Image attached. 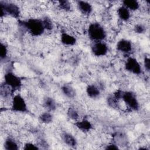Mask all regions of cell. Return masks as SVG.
<instances>
[{"instance_id":"cell-28","label":"cell","mask_w":150,"mask_h":150,"mask_svg":"<svg viewBox=\"0 0 150 150\" xmlns=\"http://www.w3.org/2000/svg\"><path fill=\"white\" fill-rule=\"evenodd\" d=\"M144 66L147 71L150 70V59L148 56H145L144 58Z\"/></svg>"},{"instance_id":"cell-21","label":"cell","mask_w":150,"mask_h":150,"mask_svg":"<svg viewBox=\"0 0 150 150\" xmlns=\"http://www.w3.org/2000/svg\"><path fill=\"white\" fill-rule=\"evenodd\" d=\"M67 115L70 119L74 121V122L79 120L80 117L78 111L74 107H70L69 108H68L67 110Z\"/></svg>"},{"instance_id":"cell-23","label":"cell","mask_w":150,"mask_h":150,"mask_svg":"<svg viewBox=\"0 0 150 150\" xmlns=\"http://www.w3.org/2000/svg\"><path fill=\"white\" fill-rule=\"evenodd\" d=\"M42 19L43 23L45 30H47V31L52 30L54 28V24L52 21L51 20V19L48 16H45Z\"/></svg>"},{"instance_id":"cell-14","label":"cell","mask_w":150,"mask_h":150,"mask_svg":"<svg viewBox=\"0 0 150 150\" xmlns=\"http://www.w3.org/2000/svg\"><path fill=\"white\" fill-rule=\"evenodd\" d=\"M62 139L63 142L69 147L75 148L77 145V141L76 138L71 134L68 132L63 133Z\"/></svg>"},{"instance_id":"cell-16","label":"cell","mask_w":150,"mask_h":150,"mask_svg":"<svg viewBox=\"0 0 150 150\" xmlns=\"http://www.w3.org/2000/svg\"><path fill=\"white\" fill-rule=\"evenodd\" d=\"M124 6L129 9L131 12H135L140 8V4L136 0H124L122 1Z\"/></svg>"},{"instance_id":"cell-11","label":"cell","mask_w":150,"mask_h":150,"mask_svg":"<svg viewBox=\"0 0 150 150\" xmlns=\"http://www.w3.org/2000/svg\"><path fill=\"white\" fill-rule=\"evenodd\" d=\"M76 2L77 7L81 14L88 16L93 12V7L90 2L85 1H78Z\"/></svg>"},{"instance_id":"cell-15","label":"cell","mask_w":150,"mask_h":150,"mask_svg":"<svg viewBox=\"0 0 150 150\" xmlns=\"http://www.w3.org/2000/svg\"><path fill=\"white\" fill-rule=\"evenodd\" d=\"M86 92L87 96L93 99L98 98L100 95V88L96 85L93 84H90L87 86Z\"/></svg>"},{"instance_id":"cell-29","label":"cell","mask_w":150,"mask_h":150,"mask_svg":"<svg viewBox=\"0 0 150 150\" xmlns=\"http://www.w3.org/2000/svg\"><path fill=\"white\" fill-rule=\"evenodd\" d=\"M105 149H119L120 148L118 147V145L116 144L115 142H110L107 145H105Z\"/></svg>"},{"instance_id":"cell-13","label":"cell","mask_w":150,"mask_h":150,"mask_svg":"<svg viewBox=\"0 0 150 150\" xmlns=\"http://www.w3.org/2000/svg\"><path fill=\"white\" fill-rule=\"evenodd\" d=\"M117 13L118 18L124 22H128L131 17V12L122 5L117 8Z\"/></svg>"},{"instance_id":"cell-3","label":"cell","mask_w":150,"mask_h":150,"mask_svg":"<svg viewBox=\"0 0 150 150\" xmlns=\"http://www.w3.org/2000/svg\"><path fill=\"white\" fill-rule=\"evenodd\" d=\"M4 84L8 87L13 93L19 90L22 86L21 78L12 71L6 72L4 76Z\"/></svg>"},{"instance_id":"cell-4","label":"cell","mask_w":150,"mask_h":150,"mask_svg":"<svg viewBox=\"0 0 150 150\" xmlns=\"http://www.w3.org/2000/svg\"><path fill=\"white\" fill-rule=\"evenodd\" d=\"M1 17L10 16L13 18H19L21 9L19 6L14 3L0 1Z\"/></svg>"},{"instance_id":"cell-10","label":"cell","mask_w":150,"mask_h":150,"mask_svg":"<svg viewBox=\"0 0 150 150\" xmlns=\"http://www.w3.org/2000/svg\"><path fill=\"white\" fill-rule=\"evenodd\" d=\"M60 40L62 44L66 46H73L77 43L76 38L66 32H61Z\"/></svg>"},{"instance_id":"cell-7","label":"cell","mask_w":150,"mask_h":150,"mask_svg":"<svg viewBox=\"0 0 150 150\" xmlns=\"http://www.w3.org/2000/svg\"><path fill=\"white\" fill-rule=\"evenodd\" d=\"M125 70L134 75L141 74L142 72V66L139 61L134 57L129 56L127 58L124 63Z\"/></svg>"},{"instance_id":"cell-18","label":"cell","mask_w":150,"mask_h":150,"mask_svg":"<svg viewBox=\"0 0 150 150\" xmlns=\"http://www.w3.org/2000/svg\"><path fill=\"white\" fill-rule=\"evenodd\" d=\"M62 93L69 98H73L76 96V92L75 89L69 84H64L61 87Z\"/></svg>"},{"instance_id":"cell-8","label":"cell","mask_w":150,"mask_h":150,"mask_svg":"<svg viewBox=\"0 0 150 150\" xmlns=\"http://www.w3.org/2000/svg\"><path fill=\"white\" fill-rule=\"evenodd\" d=\"M91 51L96 57H103L108 52V46L104 41L93 42L91 45Z\"/></svg>"},{"instance_id":"cell-6","label":"cell","mask_w":150,"mask_h":150,"mask_svg":"<svg viewBox=\"0 0 150 150\" xmlns=\"http://www.w3.org/2000/svg\"><path fill=\"white\" fill-rule=\"evenodd\" d=\"M121 100L131 111H137L139 109V103L136 94L131 91H124Z\"/></svg>"},{"instance_id":"cell-27","label":"cell","mask_w":150,"mask_h":150,"mask_svg":"<svg viewBox=\"0 0 150 150\" xmlns=\"http://www.w3.org/2000/svg\"><path fill=\"white\" fill-rule=\"evenodd\" d=\"M134 30L136 33L143 34L146 32V27L142 23H137L134 26Z\"/></svg>"},{"instance_id":"cell-12","label":"cell","mask_w":150,"mask_h":150,"mask_svg":"<svg viewBox=\"0 0 150 150\" xmlns=\"http://www.w3.org/2000/svg\"><path fill=\"white\" fill-rule=\"evenodd\" d=\"M74 125L80 131L87 132H89L93 128V125L90 121L87 118L79 120L74 122Z\"/></svg>"},{"instance_id":"cell-19","label":"cell","mask_w":150,"mask_h":150,"mask_svg":"<svg viewBox=\"0 0 150 150\" xmlns=\"http://www.w3.org/2000/svg\"><path fill=\"white\" fill-rule=\"evenodd\" d=\"M43 106L47 110V111L52 112L56 109L57 104L52 97H47L43 101Z\"/></svg>"},{"instance_id":"cell-1","label":"cell","mask_w":150,"mask_h":150,"mask_svg":"<svg viewBox=\"0 0 150 150\" xmlns=\"http://www.w3.org/2000/svg\"><path fill=\"white\" fill-rule=\"evenodd\" d=\"M20 23L33 37L40 36L46 31L42 19L30 18L26 20L21 21Z\"/></svg>"},{"instance_id":"cell-20","label":"cell","mask_w":150,"mask_h":150,"mask_svg":"<svg viewBox=\"0 0 150 150\" xmlns=\"http://www.w3.org/2000/svg\"><path fill=\"white\" fill-rule=\"evenodd\" d=\"M40 121L45 124H49L51 123L53 120V116L51 112L46 111L40 114L39 117Z\"/></svg>"},{"instance_id":"cell-5","label":"cell","mask_w":150,"mask_h":150,"mask_svg":"<svg viewBox=\"0 0 150 150\" xmlns=\"http://www.w3.org/2000/svg\"><path fill=\"white\" fill-rule=\"evenodd\" d=\"M11 109L15 112L25 113L28 111L26 101L23 96L18 93L13 96L11 100Z\"/></svg>"},{"instance_id":"cell-24","label":"cell","mask_w":150,"mask_h":150,"mask_svg":"<svg viewBox=\"0 0 150 150\" xmlns=\"http://www.w3.org/2000/svg\"><path fill=\"white\" fill-rule=\"evenodd\" d=\"M107 103L108 105L113 108H116L119 107V100L115 98L113 95L110 96L107 98Z\"/></svg>"},{"instance_id":"cell-2","label":"cell","mask_w":150,"mask_h":150,"mask_svg":"<svg viewBox=\"0 0 150 150\" xmlns=\"http://www.w3.org/2000/svg\"><path fill=\"white\" fill-rule=\"evenodd\" d=\"M86 32L88 38L93 42L104 41L107 36L106 30L98 22L90 23L87 28Z\"/></svg>"},{"instance_id":"cell-26","label":"cell","mask_w":150,"mask_h":150,"mask_svg":"<svg viewBox=\"0 0 150 150\" xmlns=\"http://www.w3.org/2000/svg\"><path fill=\"white\" fill-rule=\"evenodd\" d=\"M23 149L25 150H38L39 147L32 142H26L23 144Z\"/></svg>"},{"instance_id":"cell-17","label":"cell","mask_w":150,"mask_h":150,"mask_svg":"<svg viewBox=\"0 0 150 150\" xmlns=\"http://www.w3.org/2000/svg\"><path fill=\"white\" fill-rule=\"evenodd\" d=\"M4 148L6 150H18L19 149V145L15 139L8 137L4 141Z\"/></svg>"},{"instance_id":"cell-9","label":"cell","mask_w":150,"mask_h":150,"mask_svg":"<svg viewBox=\"0 0 150 150\" xmlns=\"http://www.w3.org/2000/svg\"><path fill=\"white\" fill-rule=\"evenodd\" d=\"M116 49L117 51L124 54H128L131 52L133 46L131 41L128 39L122 38L120 39L116 44Z\"/></svg>"},{"instance_id":"cell-25","label":"cell","mask_w":150,"mask_h":150,"mask_svg":"<svg viewBox=\"0 0 150 150\" xmlns=\"http://www.w3.org/2000/svg\"><path fill=\"white\" fill-rule=\"evenodd\" d=\"M8 46L5 43L3 42H1V46H0V58L1 60L6 59L8 57Z\"/></svg>"},{"instance_id":"cell-22","label":"cell","mask_w":150,"mask_h":150,"mask_svg":"<svg viewBox=\"0 0 150 150\" xmlns=\"http://www.w3.org/2000/svg\"><path fill=\"white\" fill-rule=\"evenodd\" d=\"M58 7L62 11L64 12H69L71 11V5L69 1L62 0L58 1Z\"/></svg>"}]
</instances>
